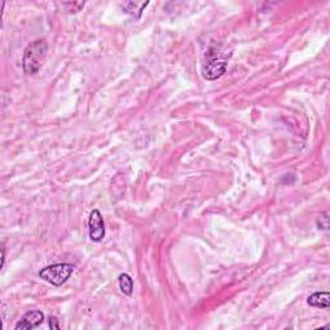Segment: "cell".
<instances>
[{
    "instance_id": "cell-1",
    "label": "cell",
    "mask_w": 330,
    "mask_h": 330,
    "mask_svg": "<svg viewBox=\"0 0 330 330\" xmlns=\"http://www.w3.org/2000/svg\"><path fill=\"white\" fill-rule=\"evenodd\" d=\"M48 44L43 39L33 41L26 46L22 57V68L26 75H35L40 71L46 58Z\"/></svg>"
},
{
    "instance_id": "cell-2",
    "label": "cell",
    "mask_w": 330,
    "mask_h": 330,
    "mask_svg": "<svg viewBox=\"0 0 330 330\" xmlns=\"http://www.w3.org/2000/svg\"><path fill=\"white\" fill-rule=\"evenodd\" d=\"M227 63H229L227 58L223 55L214 52V50H209L205 56V61L201 67L202 78L209 82L219 79L226 72Z\"/></svg>"
},
{
    "instance_id": "cell-3",
    "label": "cell",
    "mask_w": 330,
    "mask_h": 330,
    "mask_svg": "<svg viewBox=\"0 0 330 330\" xmlns=\"http://www.w3.org/2000/svg\"><path fill=\"white\" fill-rule=\"evenodd\" d=\"M74 272V266L70 263H57V265L48 266L44 267L43 270L39 271V277L43 278L44 281L55 285V287H61L70 278V276Z\"/></svg>"
},
{
    "instance_id": "cell-4",
    "label": "cell",
    "mask_w": 330,
    "mask_h": 330,
    "mask_svg": "<svg viewBox=\"0 0 330 330\" xmlns=\"http://www.w3.org/2000/svg\"><path fill=\"white\" fill-rule=\"evenodd\" d=\"M88 229H89V239L94 243H99L105 239L106 229L102 214L98 209H93L88 219Z\"/></svg>"
},
{
    "instance_id": "cell-5",
    "label": "cell",
    "mask_w": 330,
    "mask_h": 330,
    "mask_svg": "<svg viewBox=\"0 0 330 330\" xmlns=\"http://www.w3.org/2000/svg\"><path fill=\"white\" fill-rule=\"evenodd\" d=\"M44 321V314L39 310H34V311L26 312L22 319L16 324L14 329L16 330H30L38 327L41 322Z\"/></svg>"
},
{
    "instance_id": "cell-6",
    "label": "cell",
    "mask_w": 330,
    "mask_h": 330,
    "mask_svg": "<svg viewBox=\"0 0 330 330\" xmlns=\"http://www.w3.org/2000/svg\"><path fill=\"white\" fill-rule=\"evenodd\" d=\"M329 292H315L307 298V303L312 307L327 310L330 306Z\"/></svg>"
},
{
    "instance_id": "cell-7",
    "label": "cell",
    "mask_w": 330,
    "mask_h": 330,
    "mask_svg": "<svg viewBox=\"0 0 330 330\" xmlns=\"http://www.w3.org/2000/svg\"><path fill=\"white\" fill-rule=\"evenodd\" d=\"M119 287H120V290L125 295H132L134 289L133 284V278L128 275V273H121L119 276Z\"/></svg>"
},
{
    "instance_id": "cell-8",
    "label": "cell",
    "mask_w": 330,
    "mask_h": 330,
    "mask_svg": "<svg viewBox=\"0 0 330 330\" xmlns=\"http://www.w3.org/2000/svg\"><path fill=\"white\" fill-rule=\"evenodd\" d=\"M147 6L148 3H134V2H128V3L123 4V8L125 9V12L133 14V16H136L137 18H138V17H141L142 11H145V8Z\"/></svg>"
},
{
    "instance_id": "cell-9",
    "label": "cell",
    "mask_w": 330,
    "mask_h": 330,
    "mask_svg": "<svg viewBox=\"0 0 330 330\" xmlns=\"http://www.w3.org/2000/svg\"><path fill=\"white\" fill-rule=\"evenodd\" d=\"M63 6L65 7H70V11H80V9L84 7V3H63Z\"/></svg>"
},
{
    "instance_id": "cell-10",
    "label": "cell",
    "mask_w": 330,
    "mask_h": 330,
    "mask_svg": "<svg viewBox=\"0 0 330 330\" xmlns=\"http://www.w3.org/2000/svg\"><path fill=\"white\" fill-rule=\"evenodd\" d=\"M49 327L50 329H56L58 330L60 329V324H58V320L56 319V317H49Z\"/></svg>"
},
{
    "instance_id": "cell-11",
    "label": "cell",
    "mask_w": 330,
    "mask_h": 330,
    "mask_svg": "<svg viewBox=\"0 0 330 330\" xmlns=\"http://www.w3.org/2000/svg\"><path fill=\"white\" fill-rule=\"evenodd\" d=\"M4 262H6V248H2V268L4 267Z\"/></svg>"
}]
</instances>
